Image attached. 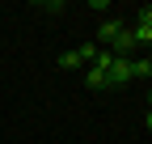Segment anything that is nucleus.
Segmentation results:
<instances>
[{
	"instance_id": "nucleus-1",
	"label": "nucleus",
	"mask_w": 152,
	"mask_h": 144,
	"mask_svg": "<svg viewBox=\"0 0 152 144\" xmlns=\"http://www.w3.org/2000/svg\"><path fill=\"white\" fill-rule=\"evenodd\" d=\"M106 81H110V89L135 81V76H131V60H118V55H114V64H110V72H106Z\"/></svg>"
},
{
	"instance_id": "nucleus-2",
	"label": "nucleus",
	"mask_w": 152,
	"mask_h": 144,
	"mask_svg": "<svg viewBox=\"0 0 152 144\" xmlns=\"http://www.w3.org/2000/svg\"><path fill=\"white\" fill-rule=\"evenodd\" d=\"M123 30H127V26L118 21V17H110V21H102V30H97V47H102V43H114V38H118Z\"/></svg>"
},
{
	"instance_id": "nucleus-3",
	"label": "nucleus",
	"mask_w": 152,
	"mask_h": 144,
	"mask_svg": "<svg viewBox=\"0 0 152 144\" xmlns=\"http://www.w3.org/2000/svg\"><path fill=\"white\" fill-rule=\"evenodd\" d=\"M85 85H89V89H110L106 68H89V72H85Z\"/></svg>"
},
{
	"instance_id": "nucleus-4",
	"label": "nucleus",
	"mask_w": 152,
	"mask_h": 144,
	"mask_svg": "<svg viewBox=\"0 0 152 144\" xmlns=\"http://www.w3.org/2000/svg\"><path fill=\"white\" fill-rule=\"evenodd\" d=\"M97 43H85V47H76V55H80V64H93V55H97Z\"/></svg>"
},
{
	"instance_id": "nucleus-5",
	"label": "nucleus",
	"mask_w": 152,
	"mask_h": 144,
	"mask_svg": "<svg viewBox=\"0 0 152 144\" xmlns=\"http://www.w3.org/2000/svg\"><path fill=\"white\" fill-rule=\"evenodd\" d=\"M131 76H140V81L152 76V64H148V60H131Z\"/></svg>"
},
{
	"instance_id": "nucleus-6",
	"label": "nucleus",
	"mask_w": 152,
	"mask_h": 144,
	"mask_svg": "<svg viewBox=\"0 0 152 144\" xmlns=\"http://www.w3.org/2000/svg\"><path fill=\"white\" fill-rule=\"evenodd\" d=\"M131 38L144 43V47H152V30H148V26H131Z\"/></svg>"
},
{
	"instance_id": "nucleus-7",
	"label": "nucleus",
	"mask_w": 152,
	"mask_h": 144,
	"mask_svg": "<svg viewBox=\"0 0 152 144\" xmlns=\"http://www.w3.org/2000/svg\"><path fill=\"white\" fill-rule=\"evenodd\" d=\"M59 68H80V55H76V51H64V55H59Z\"/></svg>"
},
{
	"instance_id": "nucleus-8",
	"label": "nucleus",
	"mask_w": 152,
	"mask_h": 144,
	"mask_svg": "<svg viewBox=\"0 0 152 144\" xmlns=\"http://www.w3.org/2000/svg\"><path fill=\"white\" fill-rule=\"evenodd\" d=\"M135 26H148V30H152V4H144V9H140V21H135Z\"/></svg>"
},
{
	"instance_id": "nucleus-9",
	"label": "nucleus",
	"mask_w": 152,
	"mask_h": 144,
	"mask_svg": "<svg viewBox=\"0 0 152 144\" xmlns=\"http://www.w3.org/2000/svg\"><path fill=\"white\" fill-rule=\"evenodd\" d=\"M144 127H148V132H152V110H148V119H144Z\"/></svg>"
},
{
	"instance_id": "nucleus-10",
	"label": "nucleus",
	"mask_w": 152,
	"mask_h": 144,
	"mask_svg": "<svg viewBox=\"0 0 152 144\" xmlns=\"http://www.w3.org/2000/svg\"><path fill=\"white\" fill-rule=\"evenodd\" d=\"M148 64H152V55H148Z\"/></svg>"
},
{
	"instance_id": "nucleus-11",
	"label": "nucleus",
	"mask_w": 152,
	"mask_h": 144,
	"mask_svg": "<svg viewBox=\"0 0 152 144\" xmlns=\"http://www.w3.org/2000/svg\"><path fill=\"white\" fill-rule=\"evenodd\" d=\"M148 102H152V93H148Z\"/></svg>"
}]
</instances>
